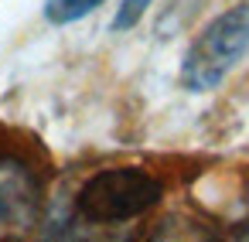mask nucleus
<instances>
[{"instance_id":"obj_2","label":"nucleus","mask_w":249,"mask_h":242,"mask_svg":"<svg viewBox=\"0 0 249 242\" xmlns=\"http://www.w3.org/2000/svg\"><path fill=\"white\" fill-rule=\"evenodd\" d=\"M164 198V181L154 177L147 167L123 164L96 171L75 194V215L92 225H123L150 208H157Z\"/></svg>"},{"instance_id":"obj_1","label":"nucleus","mask_w":249,"mask_h":242,"mask_svg":"<svg viewBox=\"0 0 249 242\" xmlns=\"http://www.w3.org/2000/svg\"><path fill=\"white\" fill-rule=\"evenodd\" d=\"M249 55V0L215 14L188 45L181 58V89L184 92H212L218 89L232 69Z\"/></svg>"},{"instance_id":"obj_3","label":"nucleus","mask_w":249,"mask_h":242,"mask_svg":"<svg viewBox=\"0 0 249 242\" xmlns=\"http://www.w3.org/2000/svg\"><path fill=\"white\" fill-rule=\"evenodd\" d=\"M106 0H45V17L48 24H75L89 14H96Z\"/></svg>"},{"instance_id":"obj_4","label":"nucleus","mask_w":249,"mask_h":242,"mask_svg":"<svg viewBox=\"0 0 249 242\" xmlns=\"http://www.w3.org/2000/svg\"><path fill=\"white\" fill-rule=\"evenodd\" d=\"M154 7V0H120V7H116V14H113V31L116 35H123V31H133L140 21H143V14Z\"/></svg>"},{"instance_id":"obj_5","label":"nucleus","mask_w":249,"mask_h":242,"mask_svg":"<svg viewBox=\"0 0 249 242\" xmlns=\"http://www.w3.org/2000/svg\"><path fill=\"white\" fill-rule=\"evenodd\" d=\"M0 218H4V208H0Z\"/></svg>"}]
</instances>
